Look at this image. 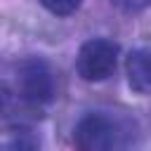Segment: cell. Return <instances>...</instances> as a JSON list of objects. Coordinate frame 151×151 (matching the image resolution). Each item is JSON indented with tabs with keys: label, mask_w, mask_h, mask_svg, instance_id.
Returning <instances> with one entry per match:
<instances>
[{
	"label": "cell",
	"mask_w": 151,
	"mask_h": 151,
	"mask_svg": "<svg viewBox=\"0 0 151 151\" xmlns=\"http://www.w3.org/2000/svg\"><path fill=\"white\" fill-rule=\"evenodd\" d=\"M78 151H123L130 144V127L106 111L85 113L73 127Z\"/></svg>",
	"instance_id": "obj_1"
},
{
	"label": "cell",
	"mask_w": 151,
	"mask_h": 151,
	"mask_svg": "<svg viewBox=\"0 0 151 151\" xmlns=\"http://www.w3.org/2000/svg\"><path fill=\"white\" fill-rule=\"evenodd\" d=\"M118 45L109 38H90L80 45L76 57V71L87 83H101L116 73L118 66Z\"/></svg>",
	"instance_id": "obj_2"
},
{
	"label": "cell",
	"mask_w": 151,
	"mask_h": 151,
	"mask_svg": "<svg viewBox=\"0 0 151 151\" xmlns=\"http://www.w3.org/2000/svg\"><path fill=\"white\" fill-rule=\"evenodd\" d=\"M17 90L28 106H45L54 99V73L42 57H28L17 66Z\"/></svg>",
	"instance_id": "obj_3"
},
{
	"label": "cell",
	"mask_w": 151,
	"mask_h": 151,
	"mask_svg": "<svg viewBox=\"0 0 151 151\" xmlns=\"http://www.w3.org/2000/svg\"><path fill=\"white\" fill-rule=\"evenodd\" d=\"M127 83L137 94H151V47H137L125 59Z\"/></svg>",
	"instance_id": "obj_4"
},
{
	"label": "cell",
	"mask_w": 151,
	"mask_h": 151,
	"mask_svg": "<svg viewBox=\"0 0 151 151\" xmlns=\"http://www.w3.org/2000/svg\"><path fill=\"white\" fill-rule=\"evenodd\" d=\"M50 14H54V17H71V14H76L78 9H80V5H83V0H38Z\"/></svg>",
	"instance_id": "obj_5"
},
{
	"label": "cell",
	"mask_w": 151,
	"mask_h": 151,
	"mask_svg": "<svg viewBox=\"0 0 151 151\" xmlns=\"http://www.w3.org/2000/svg\"><path fill=\"white\" fill-rule=\"evenodd\" d=\"M111 2L125 14H137L146 7H151V0H111Z\"/></svg>",
	"instance_id": "obj_6"
},
{
	"label": "cell",
	"mask_w": 151,
	"mask_h": 151,
	"mask_svg": "<svg viewBox=\"0 0 151 151\" xmlns=\"http://www.w3.org/2000/svg\"><path fill=\"white\" fill-rule=\"evenodd\" d=\"M12 99H14V92H12L7 85H2V83H0V116L9 111V106H12Z\"/></svg>",
	"instance_id": "obj_7"
}]
</instances>
